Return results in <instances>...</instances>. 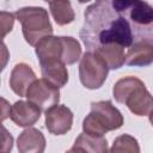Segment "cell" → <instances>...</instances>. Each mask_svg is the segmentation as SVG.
I'll list each match as a JSON object with an SVG mask.
<instances>
[{
    "mask_svg": "<svg viewBox=\"0 0 153 153\" xmlns=\"http://www.w3.org/2000/svg\"><path fill=\"white\" fill-rule=\"evenodd\" d=\"M41 110L35 104L25 100H18L11 106V120L19 127H31L41 117Z\"/></svg>",
    "mask_w": 153,
    "mask_h": 153,
    "instance_id": "30bf717a",
    "label": "cell"
},
{
    "mask_svg": "<svg viewBox=\"0 0 153 153\" xmlns=\"http://www.w3.org/2000/svg\"><path fill=\"white\" fill-rule=\"evenodd\" d=\"M121 111L110 100L91 103V112L82 121V130L90 136L102 137L111 130H117L123 126Z\"/></svg>",
    "mask_w": 153,
    "mask_h": 153,
    "instance_id": "3957f363",
    "label": "cell"
},
{
    "mask_svg": "<svg viewBox=\"0 0 153 153\" xmlns=\"http://www.w3.org/2000/svg\"><path fill=\"white\" fill-rule=\"evenodd\" d=\"M48 5L57 25H67L74 20L75 14L69 1H49Z\"/></svg>",
    "mask_w": 153,
    "mask_h": 153,
    "instance_id": "2e32d148",
    "label": "cell"
},
{
    "mask_svg": "<svg viewBox=\"0 0 153 153\" xmlns=\"http://www.w3.org/2000/svg\"><path fill=\"white\" fill-rule=\"evenodd\" d=\"M66 153H84V152H81L79 148H76V147H72L69 151H67Z\"/></svg>",
    "mask_w": 153,
    "mask_h": 153,
    "instance_id": "603a6c76",
    "label": "cell"
},
{
    "mask_svg": "<svg viewBox=\"0 0 153 153\" xmlns=\"http://www.w3.org/2000/svg\"><path fill=\"white\" fill-rule=\"evenodd\" d=\"M14 17L20 22L23 36L30 45H36L42 38L53 36L49 14L43 7H22L16 11Z\"/></svg>",
    "mask_w": 153,
    "mask_h": 153,
    "instance_id": "277c9868",
    "label": "cell"
},
{
    "mask_svg": "<svg viewBox=\"0 0 153 153\" xmlns=\"http://www.w3.org/2000/svg\"><path fill=\"white\" fill-rule=\"evenodd\" d=\"M11 115V104L5 98L0 97V123L7 120Z\"/></svg>",
    "mask_w": 153,
    "mask_h": 153,
    "instance_id": "44dd1931",
    "label": "cell"
},
{
    "mask_svg": "<svg viewBox=\"0 0 153 153\" xmlns=\"http://www.w3.org/2000/svg\"><path fill=\"white\" fill-rule=\"evenodd\" d=\"M84 18L79 35L87 51L109 45L124 49L153 38V10L146 1H96L85 10Z\"/></svg>",
    "mask_w": 153,
    "mask_h": 153,
    "instance_id": "6da1fadb",
    "label": "cell"
},
{
    "mask_svg": "<svg viewBox=\"0 0 153 153\" xmlns=\"http://www.w3.org/2000/svg\"><path fill=\"white\" fill-rule=\"evenodd\" d=\"M73 147L79 148L84 153H108V141L104 136L96 137L81 133L74 141Z\"/></svg>",
    "mask_w": 153,
    "mask_h": 153,
    "instance_id": "5bb4252c",
    "label": "cell"
},
{
    "mask_svg": "<svg viewBox=\"0 0 153 153\" xmlns=\"http://www.w3.org/2000/svg\"><path fill=\"white\" fill-rule=\"evenodd\" d=\"M109 68L106 63L94 53L86 51L79 65V78L81 84L88 90L99 88L108 78Z\"/></svg>",
    "mask_w": 153,
    "mask_h": 153,
    "instance_id": "5b68a950",
    "label": "cell"
},
{
    "mask_svg": "<svg viewBox=\"0 0 153 153\" xmlns=\"http://www.w3.org/2000/svg\"><path fill=\"white\" fill-rule=\"evenodd\" d=\"M25 97L27 98V102L35 104L41 111H45L53 105L59 104L60 91L56 86L42 78L36 79L29 86Z\"/></svg>",
    "mask_w": 153,
    "mask_h": 153,
    "instance_id": "8992f818",
    "label": "cell"
},
{
    "mask_svg": "<svg viewBox=\"0 0 153 153\" xmlns=\"http://www.w3.org/2000/svg\"><path fill=\"white\" fill-rule=\"evenodd\" d=\"M36 80V74L26 63H17L11 72L10 87L19 97H25L29 86Z\"/></svg>",
    "mask_w": 153,
    "mask_h": 153,
    "instance_id": "8fae6325",
    "label": "cell"
},
{
    "mask_svg": "<svg viewBox=\"0 0 153 153\" xmlns=\"http://www.w3.org/2000/svg\"><path fill=\"white\" fill-rule=\"evenodd\" d=\"M39 63L45 61H61L63 63V42L62 36H48L42 38L35 45Z\"/></svg>",
    "mask_w": 153,
    "mask_h": 153,
    "instance_id": "ba28073f",
    "label": "cell"
},
{
    "mask_svg": "<svg viewBox=\"0 0 153 153\" xmlns=\"http://www.w3.org/2000/svg\"><path fill=\"white\" fill-rule=\"evenodd\" d=\"M10 60V51L4 42L0 43V73L5 69Z\"/></svg>",
    "mask_w": 153,
    "mask_h": 153,
    "instance_id": "7402d4cb",
    "label": "cell"
},
{
    "mask_svg": "<svg viewBox=\"0 0 153 153\" xmlns=\"http://www.w3.org/2000/svg\"><path fill=\"white\" fill-rule=\"evenodd\" d=\"M116 102L127 105V108L136 116L152 115V96L146 88L142 80L136 76H126L120 79L112 88Z\"/></svg>",
    "mask_w": 153,
    "mask_h": 153,
    "instance_id": "7a4b0ae2",
    "label": "cell"
},
{
    "mask_svg": "<svg viewBox=\"0 0 153 153\" xmlns=\"http://www.w3.org/2000/svg\"><path fill=\"white\" fill-rule=\"evenodd\" d=\"M44 80L49 81L57 88L63 87L68 81V72L66 65L61 61H45L39 63Z\"/></svg>",
    "mask_w": 153,
    "mask_h": 153,
    "instance_id": "4fadbf2b",
    "label": "cell"
},
{
    "mask_svg": "<svg viewBox=\"0 0 153 153\" xmlns=\"http://www.w3.org/2000/svg\"><path fill=\"white\" fill-rule=\"evenodd\" d=\"M14 14L6 11H0V43L12 31L14 25Z\"/></svg>",
    "mask_w": 153,
    "mask_h": 153,
    "instance_id": "d6986e66",
    "label": "cell"
},
{
    "mask_svg": "<svg viewBox=\"0 0 153 153\" xmlns=\"http://www.w3.org/2000/svg\"><path fill=\"white\" fill-rule=\"evenodd\" d=\"M45 137L41 130L36 128H26L17 140L19 153H43L45 149Z\"/></svg>",
    "mask_w": 153,
    "mask_h": 153,
    "instance_id": "7c38bea8",
    "label": "cell"
},
{
    "mask_svg": "<svg viewBox=\"0 0 153 153\" xmlns=\"http://www.w3.org/2000/svg\"><path fill=\"white\" fill-rule=\"evenodd\" d=\"M63 42V63L73 65L79 59H81V47L80 43L73 37L62 36Z\"/></svg>",
    "mask_w": 153,
    "mask_h": 153,
    "instance_id": "ac0fdd59",
    "label": "cell"
},
{
    "mask_svg": "<svg viewBox=\"0 0 153 153\" xmlns=\"http://www.w3.org/2000/svg\"><path fill=\"white\" fill-rule=\"evenodd\" d=\"M98 55L108 66L109 69H118L126 62L124 49L117 45H109L104 48H99L96 51H91Z\"/></svg>",
    "mask_w": 153,
    "mask_h": 153,
    "instance_id": "9a60e30c",
    "label": "cell"
},
{
    "mask_svg": "<svg viewBox=\"0 0 153 153\" xmlns=\"http://www.w3.org/2000/svg\"><path fill=\"white\" fill-rule=\"evenodd\" d=\"M73 124V112L66 105H53L45 110V127L50 134L63 135Z\"/></svg>",
    "mask_w": 153,
    "mask_h": 153,
    "instance_id": "52a82bcc",
    "label": "cell"
},
{
    "mask_svg": "<svg viewBox=\"0 0 153 153\" xmlns=\"http://www.w3.org/2000/svg\"><path fill=\"white\" fill-rule=\"evenodd\" d=\"M153 61V39L146 38L133 43L126 54V62L129 66H149Z\"/></svg>",
    "mask_w": 153,
    "mask_h": 153,
    "instance_id": "9c48e42d",
    "label": "cell"
},
{
    "mask_svg": "<svg viewBox=\"0 0 153 153\" xmlns=\"http://www.w3.org/2000/svg\"><path fill=\"white\" fill-rule=\"evenodd\" d=\"M13 147V136L0 123V153H10Z\"/></svg>",
    "mask_w": 153,
    "mask_h": 153,
    "instance_id": "ffe728a7",
    "label": "cell"
},
{
    "mask_svg": "<svg viewBox=\"0 0 153 153\" xmlns=\"http://www.w3.org/2000/svg\"><path fill=\"white\" fill-rule=\"evenodd\" d=\"M108 153H140V146L134 136L122 134L114 140V143Z\"/></svg>",
    "mask_w": 153,
    "mask_h": 153,
    "instance_id": "e0dca14e",
    "label": "cell"
}]
</instances>
